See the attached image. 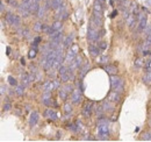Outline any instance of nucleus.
Returning <instances> with one entry per match:
<instances>
[{"label": "nucleus", "mask_w": 151, "mask_h": 142, "mask_svg": "<svg viewBox=\"0 0 151 142\" xmlns=\"http://www.w3.org/2000/svg\"><path fill=\"white\" fill-rule=\"evenodd\" d=\"M62 4H63V0H52L51 1V7L54 9H58L59 7H62Z\"/></svg>", "instance_id": "22"}, {"label": "nucleus", "mask_w": 151, "mask_h": 142, "mask_svg": "<svg viewBox=\"0 0 151 142\" xmlns=\"http://www.w3.org/2000/svg\"><path fill=\"white\" fill-rule=\"evenodd\" d=\"M43 14H44V8L42 6H40V8L37 11V17L38 18H43Z\"/></svg>", "instance_id": "34"}, {"label": "nucleus", "mask_w": 151, "mask_h": 142, "mask_svg": "<svg viewBox=\"0 0 151 142\" xmlns=\"http://www.w3.org/2000/svg\"><path fill=\"white\" fill-rule=\"evenodd\" d=\"M0 9H1V12H4V11H5V4H4L2 1H1V8H0Z\"/></svg>", "instance_id": "42"}, {"label": "nucleus", "mask_w": 151, "mask_h": 142, "mask_svg": "<svg viewBox=\"0 0 151 142\" xmlns=\"http://www.w3.org/2000/svg\"><path fill=\"white\" fill-rule=\"evenodd\" d=\"M73 38H75V35H73V34H70V35L66 36V38H65V40H64V42H63L64 47H65V48H69V47L72 44Z\"/></svg>", "instance_id": "16"}, {"label": "nucleus", "mask_w": 151, "mask_h": 142, "mask_svg": "<svg viewBox=\"0 0 151 142\" xmlns=\"http://www.w3.org/2000/svg\"><path fill=\"white\" fill-rule=\"evenodd\" d=\"M98 62L101 63V64H106V63H108V57H107V56H101V57L98 59Z\"/></svg>", "instance_id": "28"}, {"label": "nucleus", "mask_w": 151, "mask_h": 142, "mask_svg": "<svg viewBox=\"0 0 151 142\" xmlns=\"http://www.w3.org/2000/svg\"><path fill=\"white\" fill-rule=\"evenodd\" d=\"M64 112H65L66 114H71V113H72V106H71V104L66 103V104L64 105Z\"/></svg>", "instance_id": "24"}, {"label": "nucleus", "mask_w": 151, "mask_h": 142, "mask_svg": "<svg viewBox=\"0 0 151 142\" xmlns=\"http://www.w3.org/2000/svg\"><path fill=\"white\" fill-rule=\"evenodd\" d=\"M42 103L45 105V106H51L52 105V100L50 98H47V99H42Z\"/></svg>", "instance_id": "29"}, {"label": "nucleus", "mask_w": 151, "mask_h": 142, "mask_svg": "<svg viewBox=\"0 0 151 142\" xmlns=\"http://www.w3.org/2000/svg\"><path fill=\"white\" fill-rule=\"evenodd\" d=\"M62 62H63V49H62V48H59V49H58L57 58H56V61H55V63H54V67H52V68H55V69L60 68Z\"/></svg>", "instance_id": "10"}, {"label": "nucleus", "mask_w": 151, "mask_h": 142, "mask_svg": "<svg viewBox=\"0 0 151 142\" xmlns=\"http://www.w3.org/2000/svg\"><path fill=\"white\" fill-rule=\"evenodd\" d=\"M137 26H138L137 27V30L138 32H142V30L145 29V27H147V15H144V14H141L139 15V18H138V25Z\"/></svg>", "instance_id": "9"}, {"label": "nucleus", "mask_w": 151, "mask_h": 142, "mask_svg": "<svg viewBox=\"0 0 151 142\" xmlns=\"http://www.w3.org/2000/svg\"><path fill=\"white\" fill-rule=\"evenodd\" d=\"M37 121H38V113L36 111H34V112L30 114V118H29V126H30V127L36 126Z\"/></svg>", "instance_id": "13"}, {"label": "nucleus", "mask_w": 151, "mask_h": 142, "mask_svg": "<svg viewBox=\"0 0 151 142\" xmlns=\"http://www.w3.org/2000/svg\"><path fill=\"white\" fill-rule=\"evenodd\" d=\"M105 70L107 71L109 75H116L119 70H117V68L115 67V65H112V64H109V65H107L106 68H105Z\"/></svg>", "instance_id": "18"}, {"label": "nucleus", "mask_w": 151, "mask_h": 142, "mask_svg": "<svg viewBox=\"0 0 151 142\" xmlns=\"http://www.w3.org/2000/svg\"><path fill=\"white\" fill-rule=\"evenodd\" d=\"M58 94H59V97L62 98V100H66L69 92L64 89V88H62V89H59V91H58Z\"/></svg>", "instance_id": "21"}, {"label": "nucleus", "mask_w": 151, "mask_h": 142, "mask_svg": "<svg viewBox=\"0 0 151 142\" xmlns=\"http://www.w3.org/2000/svg\"><path fill=\"white\" fill-rule=\"evenodd\" d=\"M64 89L66 90V91H68L69 93H71V91H73V88H72L71 85H68V84H66V85L64 86Z\"/></svg>", "instance_id": "37"}, {"label": "nucleus", "mask_w": 151, "mask_h": 142, "mask_svg": "<svg viewBox=\"0 0 151 142\" xmlns=\"http://www.w3.org/2000/svg\"><path fill=\"white\" fill-rule=\"evenodd\" d=\"M58 86H59L58 80H54V82L52 80H48L42 85V90H43V92H52Z\"/></svg>", "instance_id": "4"}, {"label": "nucleus", "mask_w": 151, "mask_h": 142, "mask_svg": "<svg viewBox=\"0 0 151 142\" xmlns=\"http://www.w3.org/2000/svg\"><path fill=\"white\" fill-rule=\"evenodd\" d=\"M102 108H104V111H112L114 108V106L112 105V101L111 100H105L104 101V104H102Z\"/></svg>", "instance_id": "20"}, {"label": "nucleus", "mask_w": 151, "mask_h": 142, "mask_svg": "<svg viewBox=\"0 0 151 142\" xmlns=\"http://www.w3.org/2000/svg\"><path fill=\"white\" fill-rule=\"evenodd\" d=\"M36 53H37V51H36V48H35V49H32V50L29 51V55H28V56H29L30 58H34V57L36 56Z\"/></svg>", "instance_id": "35"}, {"label": "nucleus", "mask_w": 151, "mask_h": 142, "mask_svg": "<svg viewBox=\"0 0 151 142\" xmlns=\"http://www.w3.org/2000/svg\"><path fill=\"white\" fill-rule=\"evenodd\" d=\"M111 88L113 91L116 92H122L123 88H124V82L122 78L116 77V76H112L111 77Z\"/></svg>", "instance_id": "2"}, {"label": "nucleus", "mask_w": 151, "mask_h": 142, "mask_svg": "<svg viewBox=\"0 0 151 142\" xmlns=\"http://www.w3.org/2000/svg\"><path fill=\"white\" fill-rule=\"evenodd\" d=\"M98 135L101 140H107L109 135V125L106 120H102L98 125Z\"/></svg>", "instance_id": "1"}, {"label": "nucleus", "mask_w": 151, "mask_h": 142, "mask_svg": "<svg viewBox=\"0 0 151 142\" xmlns=\"http://www.w3.org/2000/svg\"><path fill=\"white\" fill-rule=\"evenodd\" d=\"M9 108H11V104H8V103H7V104H5L4 107H2V109H4V111H9Z\"/></svg>", "instance_id": "38"}, {"label": "nucleus", "mask_w": 151, "mask_h": 142, "mask_svg": "<svg viewBox=\"0 0 151 142\" xmlns=\"http://www.w3.org/2000/svg\"><path fill=\"white\" fill-rule=\"evenodd\" d=\"M24 88H26V86H24V85H22V84L19 85V86H17V89H15V93H17L18 96H22V94H23V91H24Z\"/></svg>", "instance_id": "23"}, {"label": "nucleus", "mask_w": 151, "mask_h": 142, "mask_svg": "<svg viewBox=\"0 0 151 142\" xmlns=\"http://www.w3.org/2000/svg\"><path fill=\"white\" fill-rule=\"evenodd\" d=\"M144 68H145V70H148V71L151 70V58H150V61L145 62V64H144Z\"/></svg>", "instance_id": "36"}, {"label": "nucleus", "mask_w": 151, "mask_h": 142, "mask_svg": "<svg viewBox=\"0 0 151 142\" xmlns=\"http://www.w3.org/2000/svg\"><path fill=\"white\" fill-rule=\"evenodd\" d=\"M143 65V59L142 58H137L136 61H135V67L136 68H141Z\"/></svg>", "instance_id": "30"}, {"label": "nucleus", "mask_w": 151, "mask_h": 142, "mask_svg": "<svg viewBox=\"0 0 151 142\" xmlns=\"http://www.w3.org/2000/svg\"><path fill=\"white\" fill-rule=\"evenodd\" d=\"M48 28H49V26H47V25H42V30L48 32Z\"/></svg>", "instance_id": "40"}, {"label": "nucleus", "mask_w": 151, "mask_h": 142, "mask_svg": "<svg viewBox=\"0 0 151 142\" xmlns=\"http://www.w3.org/2000/svg\"><path fill=\"white\" fill-rule=\"evenodd\" d=\"M21 64H22V65H24V64H26V61H24V58H21Z\"/></svg>", "instance_id": "43"}, {"label": "nucleus", "mask_w": 151, "mask_h": 142, "mask_svg": "<svg viewBox=\"0 0 151 142\" xmlns=\"http://www.w3.org/2000/svg\"><path fill=\"white\" fill-rule=\"evenodd\" d=\"M44 117L47 118V119H50V120H56L57 118H58V114L56 113V111L55 109H47L45 112H44Z\"/></svg>", "instance_id": "12"}, {"label": "nucleus", "mask_w": 151, "mask_h": 142, "mask_svg": "<svg viewBox=\"0 0 151 142\" xmlns=\"http://www.w3.org/2000/svg\"><path fill=\"white\" fill-rule=\"evenodd\" d=\"M92 111H93V103H92V101H87V103L83 106V111H81V113H83V115H84V117L88 118V117L92 114Z\"/></svg>", "instance_id": "7"}, {"label": "nucleus", "mask_w": 151, "mask_h": 142, "mask_svg": "<svg viewBox=\"0 0 151 142\" xmlns=\"http://www.w3.org/2000/svg\"><path fill=\"white\" fill-rule=\"evenodd\" d=\"M6 19H7L8 23H11L12 26H19L20 23H21L20 17L15 15V14H12V13H7L6 14Z\"/></svg>", "instance_id": "6"}, {"label": "nucleus", "mask_w": 151, "mask_h": 142, "mask_svg": "<svg viewBox=\"0 0 151 142\" xmlns=\"http://www.w3.org/2000/svg\"><path fill=\"white\" fill-rule=\"evenodd\" d=\"M108 100H111L112 103H120L121 100V96H120V92H116V91H112L111 94L108 96Z\"/></svg>", "instance_id": "11"}, {"label": "nucleus", "mask_w": 151, "mask_h": 142, "mask_svg": "<svg viewBox=\"0 0 151 142\" xmlns=\"http://www.w3.org/2000/svg\"><path fill=\"white\" fill-rule=\"evenodd\" d=\"M59 76H60V80L63 83H68L71 79V75L69 72V68L66 67H60L59 68Z\"/></svg>", "instance_id": "5"}, {"label": "nucleus", "mask_w": 151, "mask_h": 142, "mask_svg": "<svg viewBox=\"0 0 151 142\" xmlns=\"http://www.w3.org/2000/svg\"><path fill=\"white\" fill-rule=\"evenodd\" d=\"M8 82H9V84L12 85V86H18V82H17V79L13 77V76H8Z\"/></svg>", "instance_id": "26"}, {"label": "nucleus", "mask_w": 151, "mask_h": 142, "mask_svg": "<svg viewBox=\"0 0 151 142\" xmlns=\"http://www.w3.org/2000/svg\"><path fill=\"white\" fill-rule=\"evenodd\" d=\"M51 26H52V28H54L56 32H58V30L62 28V21H56V22H54Z\"/></svg>", "instance_id": "27"}, {"label": "nucleus", "mask_w": 151, "mask_h": 142, "mask_svg": "<svg viewBox=\"0 0 151 142\" xmlns=\"http://www.w3.org/2000/svg\"><path fill=\"white\" fill-rule=\"evenodd\" d=\"M88 69H90V65H88V64H86V65H85V67H84V68L80 70V72H81V77H84V76L86 75V72H87V70H88Z\"/></svg>", "instance_id": "33"}, {"label": "nucleus", "mask_w": 151, "mask_h": 142, "mask_svg": "<svg viewBox=\"0 0 151 142\" xmlns=\"http://www.w3.org/2000/svg\"><path fill=\"white\" fill-rule=\"evenodd\" d=\"M71 99H72V104L78 105L81 100V90L77 89L72 91V94H71Z\"/></svg>", "instance_id": "8"}, {"label": "nucleus", "mask_w": 151, "mask_h": 142, "mask_svg": "<svg viewBox=\"0 0 151 142\" xmlns=\"http://www.w3.org/2000/svg\"><path fill=\"white\" fill-rule=\"evenodd\" d=\"M50 38H51L52 41L57 42V43H60V42H62V40H63V33H60V32L58 30V32H56L55 34L50 35Z\"/></svg>", "instance_id": "15"}, {"label": "nucleus", "mask_w": 151, "mask_h": 142, "mask_svg": "<svg viewBox=\"0 0 151 142\" xmlns=\"http://www.w3.org/2000/svg\"><path fill=\"white\" fill-rule=\"evenodd\" d=\"M77 54H78V47L75 44V46H72V48H71V49L68 51V54H66L65 63H66V64H71V63L73 62V59L77 57Z\"/></svg>", "instance_id": "3"}, {"label": "nucleus", "mask_w": 151, "mask_h": 142, "mask_svg": "<svg viewBox=\"0 0 151 142\" xmlns=\"http://www.w3.org/2000/svg\"><path fill=\"white\" fill-rule=\"evenodd\" d=\"M42 25H43V23L36 22V23L34 25V30H35V32H41V30H42Z\"/></svg>", "instance_id": "31"}, {"label": "nucleus", "mask_w": 151, "mask_h": 142, "mask_svg": "<svg viewBox=\"0 0 151 142\" xmlns=\"http://www.w3.org/2000/svg\"><path fill=\"white\" fill-rule=\"evenodd\" d=\"M143 82L144 83H151V70L150 71H148L147 73H145V76L143 77Z\"/></svg>", "instance_id": "25"}, {"label": "nucleus", "mask_w": 151, "mask_h": 142, "mask_svg": "<svg viewBox=\"0 0 151 142\" xmlns=\"http://www.w3.org/2000/svg\"><path fill=\"white\" fill-rule=\"evenodd\" d=\"M106 44H107L106 42H101V44H100V48H101V49H106V48H107V46H106Z\"/></svg>", "instance_id": "39"}, {"label": "nucleus", "mask_w": 151, "mask_h": 142, "mask_svg": "<svg viewBox=\"0 0 151 142\" xmlns=\"http://www.w3.org/2000/svg\"><path fill=\"white\" fill-rule=\"evenodd\" d=\"M71 69H78V68H81V57L80 56H77L73 62L71 63Z\"/></svg>", "instance_id": "14"}, {"label": "nucleus", "mask_w": 151, "mask_h": 142, "mask_svg": "<svg viewBox=\"0 0 151 142\" xmlns=\"http://www.w3.org/2000/svg\"><path fill=\"white\" fill-rule=\"evenodd\" d=\"M5 91H6V89H5V85L2 84V85H1V94H2V96L5 94Z\"/></svg>", "instance_id": "41"}, {"label": "nucleus", "mask_w": 151, "mask_h": 142, "mask_svg": "<svg viewBox=\"0 0 151 142\" xmlns=\"http://www.w3.org/2000/svg\"><path fill=\"white\" fill-rule=\"evenodd\" d=\"M7 4L11 5L12 7H18V6H19V4H18L17 0H7Z\"/></svg>", "instance_id": "32"}, {"label": "nucleus", "mask_w": 151, "mask_h": 142, "mask_svg": "<svg viewBox=\"0 0 151 142\" xmlns=\"http://www.w3.org/2000/svg\"><path fill=\"white\" fill-rule=\"evenodd\" d=\"M30 83V78H29V75L28 73H24V75H21V84L27 86L28 84Z\"/></svg>", "instance_id": "19"}, {"label": "nucleus", "mask_w": 151, "mask_h": 142, "mask_svg": "<svg viewBox=\"0 0 151 142\" xmlns=\"http://www.w3.org/2000/svg\"><path fill=\"white\" fill-rule=\"evenodd\" d=\"M88 50H90V54H91L92 56H94V57L100 54V48L96 47L95 44H91V46L88 47Z\"/></svg>", "instance_id": "17"}]
</instances>
